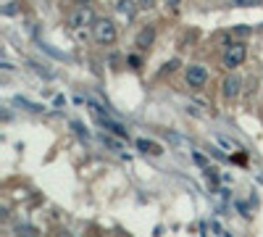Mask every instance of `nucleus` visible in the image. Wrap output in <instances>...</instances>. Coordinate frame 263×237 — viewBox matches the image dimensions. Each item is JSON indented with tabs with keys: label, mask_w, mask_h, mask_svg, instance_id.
<instances>
[{
	"label": "nucleus",
	"mask_w": 263,
	"mask_h": 237,
	"mask_svg": "<svg viewBox=\"0 0 263 237\" xmlns=\"http://www.w3.org/2000/svg\"><path fill=\"white\" fill-rule=\"evenodd\" d=\"M216 142L221 145L224 150H232V153H234V150H239V145H237V142H232V140H227V137H221V135H216Z\"/></svg>",
	"instance_id": "obj_12"
},
{
	"label": "nucleus",
	"mask_w": 263,
	"mask_h": 237,
	"mask_svg": "<svg viewBox=\"0 0 263 237\" xmlns=\"http://www.w3.org/2000/svg\"><path fill=\"white\" fill-rule=\"evenodd\" d=\"M135 13H137V6L132 3V0H119V3H116V16L121 21H132Z\"/></svg>",
	"instance_id": "obj_5"
},
{
	"label": "nucleus",
	"mask_w": 263,
	"mask_h": 237,
	"mask_svg": "<svg viewBox=\"0 0 263 237\" xmlns=\"http://www.w3.org/2000/svg\"><path fill=\"white\" fill-rule=\"evenodd\" d=\"M95 114H98L100 124H103V126H108V129H111V132H114V135H119V137H126V129H124V126H121L119 121H114V119H108V116H103L100 111H95Z\"/></svg>",
	"instance_id": "obj_7"
},
{
	"label": "nucleus",
	"mask_w": 263,
	"mask_h": 237,
	"mask_svg": "<svg viewBox=\"0 0 263 237\" xmlns=\"http://www.w3.org/2000/svg\"><path fill=\"white\" fill-rule=\"evenodd\" d=\"M74 3H79V6H87V3H92V0H74Z\"/></svg>",
	"instance_id": "obj_17"
},
{
	"label": "nucleus",
	"mask_w": 263,
	"mask_h": 237,
	"mask_svg": "<svg viewBox=\"0 0 263 237\" xmlns=\"http://www.w3.org/2000/svg\"><path fill=\"white\" fill-rule=\"evenodd\" d=\"M239 87H242V79H239L237 74H232V77L224 82V95H227V98H237V95H239Z\"/></svg>",
	"instance_id": "obj_6"
},
{
	"label": "nucleus",
	"mask_w": 263,
	"mask_h": 237,
	"mask_svg": "<svg viewBox=\"0 0 263 237\" xmlns=\"http://www.w3.org/2000/svg\"><path fill=\"white\" fill-rule=\"evenodd\" d=\"M137 148L142 150V153H150V156H161L163 150L158 142H150V140H137Z\"/></svg>",
	"instance_id": "obj_9"
},
{
	"label": "nucleus",
	"mask_w": 263,
	"mask_h": 237,
	"mask_svg": "<svg viewBox=\"0 0 263 237\" xmlns=\"http://www.w3.org/2000/svg\"><path fill=\"white\" fill-rule=\"evenodd\" d=\"M103 142H105V145H111L114 150H121V145H119L116 140H111V137H103Z\"/></svg>",
	"instance_id": "obj_14"
},
{
	"label": "nucleus",
	"mask_w": 263,
	"mask_h": 237,
	"mask_svg": "<svg viewBox=\"0 0 263 237\" xmlns=\"http://www.w3.org/2000/svg\"><path fill=\"white\" fill-rule=\"evenodd\" d=\"M16 11H18V6H3V13H8V16L16 13Z\"/></svg>",
	"instance_id": "obj_15"
},
{
	"label": "nucleus",
	"mask_w": 263,
	"mask_h": 237,
	"mask_svg": "<svg viewBox=\"0 0 263 237\" xmlns=\"http://www.w3.org/2000/svg\"><path fill=\"white\" fill-rule=\"evenodd\" d=\"M153 40H156V29H142L140 37H137V48L140 50H147L153 45Z\"/></svg>",
	"instance_id": "obj_8"
},
{
	"label": "nucleus",
	"mask_w": 263,
	"mask_h": 237,
	"mask_svg": "<svg viewBox=\"0 0 263 237\" xmlns=\"http://www.w3.org/2000/svg\"><path fill=\"white\" fill-rule=\"evenodd\" d=\"M260 0H232V6H258Z\"/></svg>",
	"instance_id": "obj_13"
},
{
	"label": "nucleus",
	"mask_w": 263,
	"mask_h": 237,
	"mask_svg": "<svg viewBox=\"0 0 263 237\" xmlns=\"http://www.w3.org/2000/svg\"><path fill=\"white\" fill-rule=\"evenodd\" d=\"M16 105H21L24 111H32V114H40V111H42V105H37V103H29L27 98H16Z\"/></svg>",
	"instance_id": "obj_11"
},
{
	"label": "nucleus",
	"mask_w": 263,
	"mask_h": 237,
	"mask_svg": "<svg viewBox=\"0 0 263 237\" xmlns=\"http://www.w3.org/2000/svg\"><path fill=\"white\" fill-rule=\"evenodd\" d=\"M187 84L192 90H200L208 84V69L205 66H190L187 69Z\"/></svg>",
	"instance_id": "obj_4"
},
{
	"label": "nucleus",
	"mask_w": 263,
	"mask_h": 237,
	"mask_svg": "<svg viewBox=\"0 0 263 237\" xmlns=\"http://www.w3.org/2000/svg\"><path fill=\"white\" fill-rule=\"evenodd\" d=\"M203 232H211V234H216V237H227V234H229L227 227H224V224H218V222H208V224H203Z\"/></svg>",
	"instance_id": "obj_10"
},
{
	"label": "nucleus",
	"mask_w": 263,
	"mask_h": 237,
	"mask_svg": "<svg viewBox=\"0 0 263 237\" xmlns=\"http://www.w3.org/2000/svg\"><path fill=\"white\" fill-rule=\"evenodd\" d=\"M168 6H171V8H179V6H182V0H168Z\"/></svg>",
	"instance_id": "obj_16"
},
{
	"label": "nucleus",
	"mask_w": 263,
	"mask_h": 237,
	"mask_svg": "<svg viewBox=\"0 0 263 237\" xmlns=\"http://www.w3.org/2000/svg\"><path fill=\"white\" fill-rule=\"evenodd\" d=\"M245 56H248V48L242 45V42H234V45H229V50H227V56H224V66H227V69L239 66V63L245 61Z\"/></svg>",
	"instance_id": "obj_3"
},
{
	"label": "nucleus",
	"mask_w": 263,
	"mask_h": 237,
	"mask_svg": "<svg viewBox=\"0 0 263 237\" xmlns=\"http://www.w3.org/2000/svg\"><path fill=\"white\" fill-rule=\"evenodd\" d=\"M90 24H95V13H92L90 6H79V8L69 16V27H71V29H82V27H90Z\"/></svg>",
	"instance_id": "obj_2"
},
{
	"label": "nucleus",
	"mask_w": 263,
	"mask_h": 237,
	"mask_svg": "<svg viewBox=\"0 0 263 237\" xmlns=\"http://www.w3.org/2000/svg\"><path fill=\"white\" fill-rule=\"evenodd\" d=\"M92 34H95V40L100 42V45H111V42H116V24L111 19H95Z\"/></svg>",
	"instance_id": "obj_1"
}]
</instances>
